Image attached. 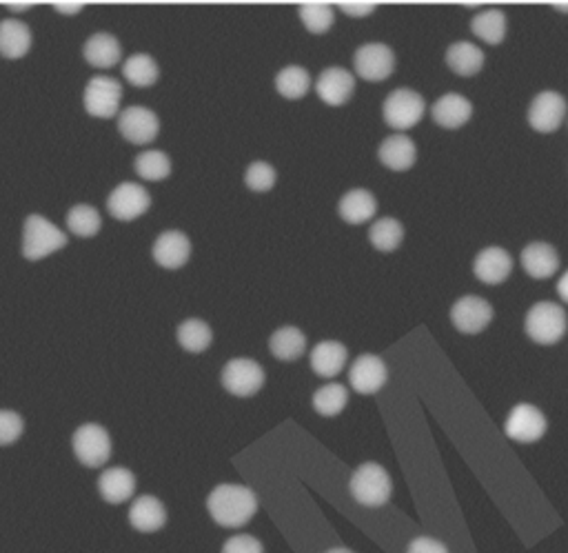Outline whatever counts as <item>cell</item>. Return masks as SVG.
<instances>
[{
    "instance_id": "cell-22",
    "label": "cell",
    "mask_w": 568,
    "mask_h": 553,
    "mask_svg": "<svg viewBox=\"0 0 568 553\" xmlns=\"http://www.w3.org/2000/svg\"><path fill=\"white\" fill-rule=\"evenodd\" d=\"M129 522L142 534H154L167 525V509L156 496H138L129 509Z\"/></svg>"
},
{
    "instance_id": "cell-32",
    "label": "cell",
    "mask_w": 568,
    "mask_h": 553,
    "mask_svg": "<svg viewBox=\"0 0 568 553\" xmlns=\"http://www.w3.org/2000/svg\"><path fill=\"white\" fill-rule=\"evenodd\" d=\"M311 74L300 65L282 67L276 76V92L287 100H300L309 94Z\"/></svg>"
},
{
    "instance_id": "cell-44",
    "label": "cell",
    "mask_w": 568,
    "mask_h": 553,
    "mask_svg": "<svg viewBox=\"0 0 568 553\" xmlns=\"http://www.w3.org/2000/svg\"><path fill=\"white\" fill-rule=\"evenodd\" d=\"M52 7L65 16H76L80 9L85 7V3H65V0H58V3H54Z\"/></svg>"
},
{
    "instance_id": "cell-13",
    "label": "cell",
    "mask_w": 568,
    "mask_h": 553,
    "mask_svg": "<svg viewBox=\"0 0 568 553\" xmlns=\"http://www.w3.org/2000/svg\"><path fill=\"white\" fill-rule=\"evenodd\" d=\"M493 320V307L480 296H462L451 307L453 327L466 336H475L489 327Z\"/></svg>"
},
{
    "instance_id": "cell-3",
    "label": "cell",
    "mask_w": 568,
    "mask_h": 553,
    "mask_svg": "<svg viewBox=\"0 0 568 553\" xmlns=\"http://www.w3.org/2000/svg\"><path fill=\"white\" fill-rule=\"evenodd\" d=\"M568 329V318L564 307L551 300H542L529 309V314L524 318V331L533 343L551 347L566 336Z\"/></svg>"
},
{
    "instance_id": "cell-40",
    "label": "cell",
    "mask_w": 568,
    "mask_h": 553,
    "mask_svg": "<svg viewBox=\"0 0 568 553\" xmlns=\"http://www.w3.org/2000/svg\"><path fill=\"white\" fill-rule=\"evenodd\" d=\"M25 420L12 409H0V447L14 445L23 436Z\"/></svg>"
},
{
    "instance_id": "cell-46",
    "label": "cell",
    "mask_w": 568,
    "mask_h": 553,
    "mask_svg": "<svg viewBox=\"0 0 568 553\" xmlns=\"http://www.w3.org/2000/svg\"><path fill=\"white\" fill-rule=\"evenodd\" d=\"M7 9H14V12H25V9L32 7V3H5Z\"/></svg>"
},
{
    "instance_id": "cell-42",
    "label": "cell",
    "mask_w": 568,
    "mask_h": 553,
    "mask_svg": "<svg viewBox=\"0 0 568 553\" xmlns=\"http://www.w3.org/2000/svg\"><path fill=\"white\" fill-rule=\"evenodd\" d=\"M344 14L351 18H367L375 12V3H364V0H347V3L338 5Z\"/></svg>"
},
{
    "instance_id": "cell-37",
    "label": "cell",
    "mask_w": 568,
    "mask_h": 553,
    "mask_svg": "<svg viewBox=\"0 0 568 553\" xmlns=\"http://www.w3.org/2000/svg\"><path fill=\"white\" fill-rule=\"evenodd\" d=\"M300 20L309 34H327L336 20L331 3H302L300 5Z\"/></svg>"
},
{
    "instance_id": "cell-39",
    "label": "cell",
    "mask_w": 568,
    "mask_h": 553,
    "mask_svg": "<svg viewBox=\"0 0 568 553\" xmlns=\"http://www.w3.org/2000/svg\"><path fill=\"white\" fill-rule=\"evenodd\" d=\"M276 180H278L276 169L265 163V160H256V163H251L245 172V183L251 191H256V194H265V191L273 189Z\"/></svg>"
},
{
    "instance_id": "cell-24",
    "label": "cell",
    "mask_w": 568,
    "mask_h": 553,
    "mask_svg": "<svg viewBox=\"0 0 568 553\" xmlns=\"http://www.w3.org/2000/svg\"><path fill=\"white\" fill-rule=\"evenodd\" d=\"M338 211L340 218L347 225H364L369 223V220L375 216V211H378V200H375L369 189L355 187L340 198Z\"/></svg>"
},
{
    "instance_id": "cell-2",
    "label": "cell",
    "mask_w": 568,
    "mask_h": 553,
    "mask_svg": "<svg viewBox=\"0 0 568 553\" xmlns=\"http://www.w3.org/2000/svg\"><path fill=\"white\" fill-rule=\"evenodd\" d=\"M69 236L63 229H58L52 220L40 214H32L25 218L23 225V256L29 263H38L56 251L65 249Z\"/></svg>"
},
{
    "instance_id": "cell-33",
    "label": "cell",
    "mask_w": 568,
    "mask_h": 553,
    "mask_svg": "<svg viewBox=\"0 0 568 553\" xmlns=\"http://www.w3.org/2000/svg\"><path fill=\"white\" fill-rule=\"evenodd\" d=\"M123 74L127 78V83H131L134 87H151L158 83L160 65L154 56L134 54L125 60Z\"/></svg>"
},
{
    "instance_id": "cell-9",
    "label": "cell",
    "mask_w": 568,
    "mask_h": 553,
    "mask_svg": "<svg viewBox=\"0 0 568 553\" xmlns=\"http://www.w3.org/2000/svg\"><path fill=\"white\" fill-rule=\"evenodd\" d=\"M546 429H549L546 416L535 405H531V402H520V405H515L511 409L509 418L504 422L506 436L515 442H522V445L537 442L546 434Z\"/></svg>"
},
{
    "instance_id": "cell-23",
    "label": "cell",
    "mask_w": 568,
    "mask_h": 553,
    "mask_svg": "<svg viewBox=\"0 0 568 553\" xmlns=\"http://www.w3.org/2000/svg\"><path fill=\"white\" fill-rule=\"evenodd\" d=\"M83 56L91 67L111 69L120 63V58H123V45H120V40L114 34L98 32L87 38V43L83 47Z\"/></svg>"
},
{
    "instance_id": "cell-10",
    "label": "cell",
    "mask_w": 568,
    "mask_h": 553,
    "mask_svg": "<svg viewBox=\"0 0 568 553\" xmlns=\"http://www.w3.org/2000/svg\"><path fill=\"white\" fill-rule=\"evenodd\" d=\"M355 74L367 80V83H382L395 69V54L389 45L384 43H367L360 45L353 56Z\"/></svg>"
},
{
    "instance_id": "cell-15",
    "label": "cell",
    "mask_w": 568,
    "mask_h": 553,
    "mask_svg": "<svg viewBox=\"0 0 568 553\" xmlns=\"http://www.w3.org/2000/svg\"><path fill=\"white\" fill-rule=\"evenodd\" d=\"M389 371L384 360L373 354H362L355 358V363L349 369V385L353 391L362 396L378 394V391L387 385Z\"/></svg>"
},
{
    "instance_id": "cell-30",
    "label": "cell",
    "mask_w": 568,
    "mask_h": 553,
    "mask_svg": "<svg viewBox=\"0 0 568 553\" xmlns=\"http://www.w3.org/2000/svg\"><path fill=\"white\" fill-rule=\"evenodd\" d=\"M471 32L486 45H500L506 38V14L500 9H486L471 18Z\"/></svg>"
},
{
    "instance_id": "cell-26",
    "label": "cell",
    "mask_w": 568,
    "mask_h": 553,
    "mask_svg": "<svg viewBox=\"0 0 568 553\" xmlns=\"http://www.w3.org/2000/svg\"><path fill=\"white\" fill-rule=\"evenodd\" d=\"M32 29L16 18H7L0 23V56L9 60H18L29 54L32 49Z\"/></svg>"
},
{
    "instance_id": "cell-48",
    "label": "cell",
    "mask_w": 568,
    "mask_h": 553,
    "mask_svg": "<svg viewBox=\"0 0 568 553\" xmlns=\"http://www.w3.org/2000/svg\"><path fill=\"white\" fill-rule=\"evenodd\" d=\"M555 9H560V12L568 14V3H555Z\"/></svg>"
},
{
    "instance_id": "cell-5",
    "label": "cell",
    "mask_w": 568,
    "mask_h": 553,
    "mask_svg": "<svg viewBox=\"0 0 568 553\" xmlns=\"http://www.w3.org/2000/svg\"><path fill=\"white\" fill-rule=\"evenodd\" d=\"M424 112H426V103L422 94L407 87L395 89L382 105L384 123H387L391 129H398V132L413 129L424 118Z\"/></svg>"
},
{
    "instance_id": "cell-14",
    "label": "cell",
    "mask_w": 568,
    "mask_h": 553,
    "mask_svg": "<svg viewBox=\"0 0 568 553\" xmlns=\"http://www.w3.org/2000/svg\"><path fill=\"white\" fill-rule=\"evenodd\" d=\"M529 125L540 134H553L566 118V98L557 92H542L533 98L529 107Z\"/></svg>"
},
{
    "instance_id": "cell-27",
    "label": "cell",
    "mask_w": 568,
    "mask_h": 553,
    "mask_svg": "<svg viewBox=\"0 0 568 553\" xmlns=\"http://www.w3.org/2000/svg\"><path fill=\"white\" fill-rule=\"evenodd\" d=\"M98 489L100 496H103V500H107L109 505H123L125 500L134 496L136 476L125 467H111L98 478Z\"/></svg>"
},
{
    "instance_id": "cell-6",
    "label": "cell",
    "mask_w": 568,
    "mask_h": 553,
    "mask_svg": "<svg viewBox=\"0 0 568 553\" xmlns=\"http://www.w3.org/2000/svg\"><path fill=\"white\" fill-rule=\"evenodd\" d=\"M222 387H225L231 396L238 398H251L265 387V369L260 363L251 358H233L222 369Z\"/></svg>"
},
{
    "instance_id": "cell-1",
    "label": "cell",
    "mask_w": 568,
    "mask_h": 553,
    "mask_svg": "<svg viewBox=\"0 0 568 553\" xmlns=\"http://www.w3.org/2000/svg\"><path fill=\"white\" fill-rule=\"evenodd\" d=\"M207 509L220 527L238 529L256 516L258 498L245 485H218L207 498Z\"/></svg>"
},
{
    "instance_id": "cell-29",
    "label": "cell",
    "mask_w": 568,
    "mask_h": 553,
    "mask_svg": "<svg viewBox=\"0 0 568 553\" xmlns=\"http://www.w3.org/2000/svg\"><path fill=\"white\" fill-rule=\"evenodd\" d=\"M269 351L282 363H291L307 351V336L298 327H280L269 338Z\"/></svg>"
},
{
    "instance_id": "cell-25",
    "label": "cell",
    "mask_w": 568,
    "mask_h": 553,
    "mask_svg": "<svg viewBox=\"0 0 568 553\" xmlns=\"http://www.w3.org/2000/svg\"><path fill=\"white\" fill-rule=\"evenodd\" d=\"M349 349L338 340H322L311 349V369L320 378H336L347 367Z\"/></svg>"
},
{
    "instance_id": "cell-38",
    "label": "cell",
    "mask_w": 568,
    "mask_h": 553,
    "mask_svg": "<svg viewBox=\"0 0 568 553\" xmlns=\"http://www.w3.org/2000/svg\"><path fill=\"white\" fill-rule=\"evenodd\" d=\"M134 165L136 174L142 180H149V183H158V180H165L171 174V158L165 152H158V149L140 154Z\"/></svg>"
},
{
    "instance_id": "cell-20",
    "label": "cell",
    "mask_w": 568,
    "mask_h": 553,
    "mask_svg": "<svg viewBox=\"0 0 568 553\" xmlns=\"http://www.w3.org/2000/svg\"><path fill=\"white\" fill-rule=\"evenodd\" d=\"M380 163L391 169V172H409L418 160V147L413 140L404 134H393L382 140L378 149Z\"/></svg>"
},
{
    "instance_id": "cell-34",
    "label": "cell",
    "mask_w": 568,
    "mask_h": 553,
    "mask_svg": "<svg viewBox=\"0 0 568 553\" xmlns=\"http://www.w3.org/2000/svg\"><path fill=\"white\" fill-rule=\"evenodd\" d=\"M67 227L78 238H94L103 229V216L91 205H74L67 211Z\"/></svg>"
},
{
    "instance_id": "cell-7",
    "label": "cell",
    "mask_w": 568,
    "mask_h": 553,
    "mask_svg": "<svg viewBox=\"0 0 568 553\" xmlns=\"http://www.w3.org/2000/svg\"><path fill=\"white\" fill-rule=\"evenodd\" d=\"M71 447H74L76 458L89 469L103 467L111 456V438L103 425L96 422H87L74 431L71 438Z\"/></svg>"
},
{
    "instance_id": "cell-28",
    "label": "cell",
    "mask_w": 568,
    "mask_h": 553,
    "mask_svg": "<svg viewBox=\"0 0 568 553\" xmlns=\"http://www.w3.org/2000/svg\"><path fill=\"white\" fill-rule=\"evenodd\" d=\"M446 65L458 76H475L484 67V52L469 40H458L446 49Z\"/></svg>"
},
{
    "instance_id": "cell-47",
    "label": "cell",
    "mask_w": 568,
    "mask_h": 553,
    "mask_svg": "<svg viewBox=\"0 0 568 553\" xmlns=\"http://www.w3.org/2000/svg\"><path fill=\"white\" fill-rule=\"evenodd\" d=\"M327 553H353L351 549H344V547H336V549H329Z\"/></svg>"
},
{
    "instance_id": "cell-11",
    "label": "cell",
    "mask_w": 568,
    "mask_h": 553,
    "mask_svg": "<svg viewBox=\"0 0 568 553\" xmlns=\"http://www.w3.org/2000/svg\"><path fill=\"white\" fill-rule=\"evenodd\" d=\"M151 207L149 191L138 183H120L107 198V211L120 223L145 216Z\"/></svg>"
},
{
    "instance_id": "cell-12",
    "label": "cell",
    "mask_w": 568,
    "mask_h": 553,
    "mask_svg": "<svg viewBox=\"0 0 568 553\" xmlns=\"http://www.w3.org/2000/svg\"><path fill=\"white\" fill-rule=\"evenodd\" d=\"M118 132L131 145H149L160 134V118L149 107H127L118 116Z\"/></svg>"
},
{
    "instance_id": "cell-43",
    "label": "cell",
    "mask_w": 568,
    "mask_h": 553,
    "mask_svg": "<svg viewBox=\"0 0 568 553\" xmlns=\"http://www.w3.org/2000/svg\"><path fill=\"white\" fill-rule=\"evenodd\" d=\"M407 553H449V549H446L440 540H435V538H415Z\"/></svg>"
},
{
    "instance_id": "cell-8",
    "label": "cell",
    "mask_w": 568,
    "mask_h": 553,
    "mask_svg": "<svg viewBox=\"0 0 568 553\" xmlns=\"http://www.w3.org/2000/svg\"><path fill=\"white\" fill-rule=\"evenodd\" d=\"M123 103V85L116 78L94 76L89 78L83 94L85 112L94 118H114Z\"/></svg>"
},
{
    "instance_id": "cell-16",
    "label": "cell",
    "mask_w": 568,
    "mask_h": 553,
    "mask_svg": "<svg viewBox=\"0 0 568 553\" xmlns=\"http://www.w3.org/2000/svg\"><path fill=\"white\" fill-rule=\"evenodd\" d=\"M316 92L324 105H347L355 92V76L344 67H327L316 80Z\"/></svg>"
},
{
    "instance_id": "cell-31",
    "label": "cell",
    "mask_w": 568,
    "mask_h": 553,
    "mask_svg": "<svg viewBox=\"0 0 568 553\" xmlns=\"http://www.w3.org/2000/svg\"><path fill=\"white\" fill-rule=\"evenodd\" d=\"M176 338H178V345L185 351H189V354H202V351H207L213 343V331L205 320L189 318L178 327Z\"/></svg>"
},
{
    "instance_id": "cell-4",
    "label": "cell",
    "mask_w": 568,
    "mask_h": 553,
    "mask_svg": "<svg viewBox=\"0 0 568 553\" xmlns=\"http://www.w3.org/2000/svg\"><path fill=\"white\" fill-rule=\"evenodd\" d=\"M351 496L364 507H382L393 494V482L389 471L378 462H364L353 471L349 482Z\"/></svg>"
},
{
    "instance_id": "cell-36",
    "label": "cell",
    "mask_w": 568,
    "mask_h": 553,
    "mask_svg": "<svg viewBox=\"0 0 568 553\" xmlns=\"http://www.w3.org/2000/svg\"><path fill=\"white\" fill-rule=\"evenodd\" d=\"M311 402H313V409H316L320 416L333 418V416L342 414L344 407H347L349 391L347 387L340 385V382H329V385L320 387L316 394H313Z\"/></svg>"
},
{
    "instance_id": "cell-19",
    "label": "cell",
    "mask_w": 568,
    "mask_h": 553,
    "mask_svg": "<svg viewBox=\"0 0 568 553\" xmlns=\"http://www.w3.org/2000/svg\"><path fill=\"white\" fill-rule=\"evenodd\" d=\"M560 263V254L551 243L535 240V243H529L522 249V267L535 280L553 278L557 269H560Z\"/></svg>"
},
{
    "instance_id": "cell-41",
    "label": "cell",
    "mask_w": 568,
    "mask_h": 553,
    "mask_svg": "<svg viewBox=\"0 0 568 553\" xmlns=\"http://www.w3.org/2000/svg\"><path fill=\"white\" fill-rule=\"evenodd\" d=\"M222 553H265L262 542L249 534H238L225 542Z\"/></svg>"
},
{
    "instance_id": "cell-18",
    "label": "cell",
    "mask_w": 568,
    "mask_h": 553,
    "mask_svg": "<svg viewBox=\"0 0 568 553\" xmlns=\"http://www.w3.org/2000/svg\"><path fill=\"white\" fill-rule=\"evenodd\" d=\"M191 258V240L187 234L178 229L165 231L154 243V260L165 269H180L189 263Z\"/></svg>"
},
{
    "instance_id": "cell-35",
    "label": "cell",
    "mask_w": 568,
    "mask_h": 553,
    "mask_svg": "<svg viewBox=\"0 0 568 553\" xmlns=\"http://www.w3.org/2000/svg\"><path fill=\"white\" fill-rule=\"evenodd\" d=\"M402 240H404V227L400 220H395L391 216L375 220L369 229V243L378 251H384V254L398 249L402 245Z\"/></svg>"
},
{
    "instance_id": "cell-17",
    "label": "cell",
    "mask_w": 568,
    "mask_h": 553,
    "mask_svg": "<svg viewBox=\"0 0 568 553\" xmlns=\"http://www.w3.org/2000/svg\"><path fill=\"white\" fill-rule=\"evenodd\" d=\"M513 271V258L502 247H486L473 260V274L484 285H502Z\"/></svg>"
},
{
    "instance_id": "cell-21",
    "label": "cell",
    "mask_w": 568,
    "mask_h": 553,
    "mask_svg": "<svg viewBox=\"0 0 568 553\" xmlns=\"http://www.w3.org/2000/svg\"><path fill=\"white\" fill-rule=\"evenodd\" d=\"M435 125L444 129H460L473 118L471 100L462 94H444L433 105Z\"/></svg>"
},
{
    "instance_id": "cell-45",
    "label": "cell",
    "mask_w": 568,
    "mask_h": 553,
    "mask_svg": "<svg viewBox=\"0 0 568 553\" xmlns=\"http://www.w3.org/2000/svg\"><path fill=\"white\" fill-rule=\"evenodd\" d=\"M557 294H560L564 303H568V271H564L560 283H557Z\"/></svg>"
}]
</instances>
